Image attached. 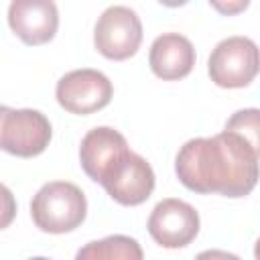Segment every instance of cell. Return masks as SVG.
<instances>
[{
    "label": "cell",
    "instance_id": "obj_6",
    "mask_svg": "<svg viewBox=\"0 0 260 260\" xmlns=\"http://www.w3.org/2000/svg\"><path fill=\"white\" fill-rule=\"evenodd\" d=\"M112 81L98 69H75L65 73L55 87V98L59 106L77 116L93 114L106 108L112 100Z\"/></svg>",
    "mask_w": 260,
    "mask_h": 260
},
{
    "label": "cell",
    "instance_id": "obj_3",
    "mask_svg": "<svg viewBox=\"0 0 260 260\" xmlns=\"http://www.w3.org/2000/svg\"><path fill=\"white\" fill-rule=\"evenodd\" d=\"M49 142L51 122L43 112L0 106V150L20 158H32L45 152Z\"/></svg>",
    "mask_w": 260,
    "mask_h": 260
},
{
    "label": "cell",
    "instance_id": "obj_7",
    "mask_svg": "<svg viewBox=\"0 0 260 260\" xmlns=\"http://www.w3.org/2000/svg\"><path fill=\"white\" fill-rule=\"evenodd\" d=\"M100 185L120 205H140L154 191V171L146 158L128 150L112 165Z\"/></svg>",
    "mask_w": 260,
    "mask_h": 260
},
{
    "label": "cell",
    "instance_id": "obj_2",
    "mask_svg": "<svg viewBox=\"0 0 260 260\" xmlns=\"http://www.w3.org/2000/svg\"><path fill=\"white\" fill-rule=\"evenodd\" d=\"M87 213L83 191L69 181L45 183L30 201L35 225L47 234H65L79 228Z\"/></svg>",
    "mask_w": 260,
    "mask_h": 260
},
{
    "label": "cell",
    "instance_id": "obj_13",
    "mask_svg": "<svg viewBox=\"0 0 260 260\" xmlns=\"http://www.w3.org/2000/svg\"><path fill=\"white\" fill-rule=\"evenodd\" d=\"M258 118L260 112L256 108H248V110H240L236 112L228 122H225V130H232L236 134H240L244 140H248L252 146L260 148V136H258Z\"/></svg>",
    "mask_w": 260,
    "mask_h": 260
},
{
    "label": "cell",
    "instance_id": "obj_16",
    "mask_svg": "<svg viewBox=\"0 0 260 260\" xmlns=\"http://www.w3.org/2000/svg\"><path fill=\"white\" fill-rule=\"evenodd\" d=\"M211 6H213L215 10H219L221 14H234V12H240V10L248 8V0H240V2H228V4H223V2H211Z\"/></svg>",
    "mask_w": 260,
    "mask_h": 260
},
{
    "label": "cell",
    "instance_id": "obj_11",
    "mask_svg": "<svg viewBox=\"0 0 260 260\" xmlns=\"http://www.w3.org/2000/svg\"><path fill=\"white\" fill-rule=\"evenodd\" d=\"M148 65L152 73L165 81H177L191 73L195 65L193 43L179 32L158 35L148 53Z\"/></svg>",
    "mask_w": 260,
    "mask_h": 260
},
{
    "label": "cell",
    "instance_id": "obj_15",
    "mask_svg": "<svg viewBox=\"0 0 260 260\" xmlns=\"http://www.w3.org/2000/svg\"><path fill=\"white\" fill-rule=\"evenodd\" d=\"M195 260H240V256L225 250H203L195 256Z\"/></svg>",
    "mask_w": 260,
    "mask_h": 260
},
{
    "label": "cell",
    "instance_id": "obj_4",
    "mask_svg": "<svg viewBox=\"0 0 260 260\" xmlns=\"http://www.w3.org/2000/svg\"><path fill=\"white\" fill-rule=\"evenodd\" d=\"M211 81L225 89L246 87L258 75V47L248 37H228L215 45L207 61Z\"/></svg>",
    "mask_w": 260,
    "mask_h": 260
},
{
    "label": "cell",
    "instance_id": "obj_17",
    "mask_svg": "<svg viewBox=\"0 0 260 260\" xmlns=\"http://www.w3.org/2000/svg\"><path fill=\"white\" fill-rule=\"evenodd\" d=\"M28 260H49V258H45V256H35V258H28Z\"/></svg>",
    "mask_w": 260,
    "mask_h": 260
},
{
    "label": "cell",
    "instance_id": "obj_12",
    "mask_svg": "<svg viewBox=\"0 0 260 260\" xmlns=\"http://www.w3.org/2000/svg\"><path fill=\"white\" fill-rule=\"evenodd\" d=\"M140 244L130 236H108L102 240L87 242L75 254V260H142Z\"/></svg>",
    "mask_w": 260,
    "mask_h": 260
},
{
    "label": "cell",
    "instance_id": "obj_1",
    "mask_svg": "<svg viewBox=\"0 0 260 260\" xmlns=\"http://www.w3.org/2000/svg\"><path fill=\"white\" fill-rule=\"evenodd\" d=\"M258 154L260 148L223 130L209 138L187 140L177 152L175 173L189 191L246 197L258 181Z\"/></svg>",
    "mask_w": 260,
    "mask_h": 260
},
{
    "label": "cell",
    "instance_id": "obj_8",
    "mask_svg": "<svg viewBox=\"0 0 260 260\" xmlns=\"http://www.w3.org/2000/svg\"><path fill=\"white\" fill-rule=\"evenodd\" d=\"M146 228L158 246L169 250L183 248L199 234V213L187 201L169 197L154 205Z\"/></svg>",
    "mask_w": 260,
    "mask_h": 260
},
{
    "label": "cell",
    "instance_id": "obj_10",
    "mask_svg": "<svg viewBox=\"0 0 260 260\" xmlns=\"http://www.w3.org/2000/svg\"><path fill=\"white\" fill-rule=\"evenodd\" d=\"M128 150V142L118 130L110 126H98L83 136L79 146V162L91 181L102 183L112 165Z\"/></svg>",
    "mask_w": 260,
    "mask_h": 260
},
{
    "label": "cell",
    "instance_id": "obj_14",
    "mask_svg": "<svg viewBox=\"0 0 260 260\" xmlns=\"http://www.w3.org/2000/svg\"><path fill=\"white\" fill-rule=\"evenodd\" d=\"M16 217V199L12 191L0 183V230L8 228Z\"/></svg>",
    "mask_w": 260,
    "mask_h": 260
},
{
    "label": "cell",
    "instance_id": "obj_5",
    "mask_svg": "<svg viewBox=\"0 0 260 260\" xmlns=\"http://www.w3.org/2000/svg\"><path fill=\"white\" fill-rule=\"evenodd\" d=\"M142 43V22L128 6H108L95 22L93 45L98 53L112 61L132 57Z\"/></svg>",
    "mask_w": 260,
    "mask_h": 260
},
{
    "label": "cell",
    "instance_id": "obj_9",
    "mask_svg": "<svg viewBox=\"0 0 260 260\" xmlns=\"http://www.w3.org/2000/svg\"><path fill=\"white\" fill-rule=\"evenodd\" d=\"M8 24L24 45H45L59 26L57 4L51 0H14L8 6Z\"/></svg>",
    "mask_w": 260,
    "mask_h": 260
}]
</instances>
